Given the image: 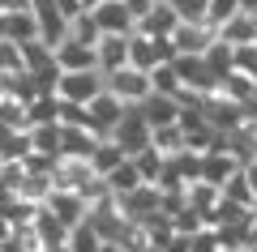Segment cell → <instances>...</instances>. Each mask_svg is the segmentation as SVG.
<instances>
[{
    "label": "cell",
    "mask_w": 257,
    "mask_h": 252,
    "mask_svg": "<svg viewBox=\"0 0 257 252\" xmlns=\"http://www.w3.org/2000/svg\"><path fill=\"white\" fill-rule=\"evenodd\" d=\"M172 64H176V77H180V86H184L180 103H193V99H202V94L219 90V77H214V69L206 64V56H176Z\"/></svg>",
    "instance_id": "6da1fadb"
},
{
    "label": "cell",
    "mask_w": 257,
    "mask_h": 252,
    "mask_svg": "<svg viewBox=\"0 0 257 252\" xmlns=\"http://www.w3.org/2000/svg\"><path fill=\"white\" fill-rule=\"evenodd\" d=\"M176 60V47H172V39H150V35H128V69H142V73H150V69H159V64H172Z\"/></svg>",
    "instance_id": "7a4b0ae2"
},
{
    "label": "cell",
    "mask_w": 257,
    "mask_h": 252,
    "mask_svg": "<svg viewBox=\"0 0 257 252\" xmlns=\"http://www.w3.org/2000/svg\"><path fill=\"white\" fill-rule=\"evenodd\" d=\"M52 94H56L60 103H77V107H86L94 94H103V73H99V69H86V73H60Z\"/></svg>",
    "instance_id": "3957f363"
},
{
    "label": "cell",
    "mask_w": 257,
    "mask_h": 252,
    "mask_svg": "<svg viewBox=\"0 0 257 252\" xmlns=\"http://www.w3.org/2000/svg\"><path fill=\"white\" fill-rule=\"evenodd\" d=\"M103 90L116 94L124 107H138V103L150 94V73L128 69V64H124V69H116V73H107V77H103Z\"/></svg>",
    "instance_id": "277c9868"
},
{
    "label": "cell",
    "mask_w": 257,
    "mask_h": 252,
    "mask_svg": "<svg viewBox=\"0 0 257 252\" xmlns=\"http://www.w3.org/2000/svg\"><path fill=\"white\" fill-rule=\"evenodd\" d=\"M120 120H124V103H120L116 94L103 90V94H94V99L86 103V128H90L99 141H103V137H111V128H116Z\"/></svg>",
    "instance_id": "5b68a950"
},
{
    "label": "cell",
    "mask_w": 257,
    "mask_h": 252,
    "mask_svg": "<svg viewBox=\"0 0 257 252\" xmlns=\"http://www.w3.org/2000/svg\"><path fill=\"white\" fill-rule=\"evenodd\" d=\"M111 141L120 145V154H124V158H133L138 150H146V145H150V124L142 120L138 107H124V120L111 128Z\"/></svg>",
    "instance_id": "8992f818"
},
{
    "label": "cell",
    "mask_w": 257,
    "mask_h": 252,
    "mask_svg": "<svg viewBox=\"0 0 257 252\" xmlns=\"http://www.w3.org/2000/svg\"><path fill=\"white\" fill-rule=\"evenodd\" d=\"M43 209L56 218V222H64L69 231H73L77 222H86V214H90V205H86L77 192H64V188H52V197L43 201Z\"/></svg>",
    "instance_id": "52a82bcc"
},
{
    "label": "cell",
    "mask_w": 257,
    "mask_h": 252,
    "mask_svg": "<svg viewBox=\"0 0 257 252\" xmlns=\"http://www.w3.org/2000/svg\"><path fill=\"white\" fill-rule=\"evenodd\" d=\"M180 107H184L180 99H167V94H155V90L138 103V111H142V120L150 124V133H155V128H172L176 120H180Z\"/></svg>",
    "instance_id": "ba28073f"
},
{
    "label": "cell",
    "mask_w": 257,
    "mask_h": 252,
    "mask_svg": "<svg viewBox=\"0 0 257 252\" xmlns=\"http://www.w3.org/2000/svg\"><path fill=\"white\" fill-rule=\"evenodd\" d=\"M116 209L128 218V222H142V218H150V214H163V209H159V188L155 184H142V188L116 197Z\"/></svg>",
    "instance_id": "9c48e42d"
},
{
    "label": "cell",
    "mask_w": 257,
    "mask_h": 252,
    "mask_svg": "<svg viewBox=\"0 0 257 252\" xmlns=\"http://www.w3.org/2000/svg\"><path fill=\"white\" fill-rule=\"evenodd\" d=\"M90 18L99 22V35H133V18H128V9H124V0H99L90 9Z\"/></svg>",
    "instance_id": "30bf717a"
},
{
    "label": "cell",
    "mask_w": 257,
    "mask_h": 252,
    "mask_svg": "<svg viewBox=\"0 0 257 252\" xmlns=\"http://www.w3.org/2000/svg\"><path fill=\"white\" fill-rule=\"evenodd\" d=\"M128 64V35H103L99 43H94V69L107 77V73L124 69Z\"/></svg>",
    "instance_id": "8fae6325"
},
{
    "label": "cell",
    "mask_w": 257,
    "mask_h": 252,
    "mask_svg": "<svg viewBox=\"0 0 257 252\" xmlns=\"http://www.w3.org/2000/svg\"><path fill=\"white\" fill-rule=\"evenodd\" d=\"M236 171H240V162L231 158L227 150H206V154H202V167H197V180H202V184H214V188H223V184H227Z\"/></svg>",
    "instance_id": "7c38bea8"
},
{
    "label": "cell",
    "mask_w": 257,
    "mask_h": 252,
    "mask_svg": "<svg viewBox=\"0 0 257 252\" xmlns=\"http://www.w3.org/2000/svg\"><path fill=\"white\" fill-rule=\"evenodd\" d=\"M210 43H214V26H189V22H180V26L172 30L176 56H206Z\"/></svg>",
    "instance_id": "4fadbf2b"
},
{
    "label": "cell",
    "mask_w": 257,
    "mask_h": 252,
    "mask_svg": "<svg viewBox=\"0 0 257 252\" xmlns=\"http://www.w3.org/2000/svg\"><path fill=\"white\" fill-rule=\"evenodd\" d=\"M90 175H94V171H90V162H86V158H64V154H60V158L52 162V188L77 192Z\"/></svg>",
    "instance_id": "5bb4252c"
},
{
    "label": "cell",
    "mask_w": 257,
    "mask_h": 252,
    "mask_svg": "<svg viewBox=\"0 0 257 252\" xmlns=\"http://www.w3.org/2000/svg\"><path fill=\"white\" fill-rule=\"evenodd\" d=\"M52 60H56V69H60V73H86V69H94V47L64 39V43L52 47Z\"/></svg>",
    "instance_id": "9a60e30c"
},
{
    "label": "cell",
    "mask_w": 257,
    "mask_h": 252,
    "mask_svg": "<svg viewBox=\"0 0 257 252\" xmlns=\"http://www.w3.org/2000/svg\"><path fill=\"white\" fill-rule=\"evenodd\" d=\"M214 39L227 47H248L257 43V13H236V18H227L219 30H214Z\"/></svg>",
    "instance_id": "2e32d148"
},
{
    "label": "cell",
    "mask_w": 257,
    "mask_h": 252,
    "mask_svg": "<svg viewBox=\"0 0 257 252\" xmlns=\"http://www.w3.org/2000/svg\"><path fill=\"white\" fill-rule=\"evenodd\" d=\"M30 235H35L39 248H64V239H69V226L56 222L52 214H47L43 205L35 209V218H30Z\"/></svg>",
    "instance_id": "e0dca14e"
},
{
    "label": "cell",
    "mask_w": 257,
    "mask_h": 252,
    "mask_svg": "<svg viewBox=\"0 0 257 252\" xmlns=\"http://www.w3.org/2000/svg\"><path fill=\"white\" fill-rule=\"evenodd\" d=\"M180 26L176 22V13H172V5L167 0H155V9L146 13V18L138 22V35H150V39H172V30Z\"/></svg>",
    "instance_id": "ac0fdd59"
},
{
    "label": "cell",
    "mask_w": 257,
    "mask_h": 252,
    "mask_svg": "<svg viewBox=\"0 0 257 252\" xmlns=\"http://www.w3.org/2000/svg\"><path fill=\"white\" fill-rule=\"evenodd\" d=\"M94 145H99V137H94L90 128H64L60 124V154H64V158H86V162H90Z\"/></svg>",
    "instance_id": "d6986e66"
},
{
    "label": "cell",
    "mask_w": 257,
    "mask_h": 252,
    "mask_svg": "<svg viewBox=\"0 0 257 252\" xmlns=\"http://www.w3.org/2000/svg\"><path fill=\"white\" fill-rule=\"evenodd\" d=\"M5 39H9V43H35V39H39V22H35V13H30V9H13V13H5Z\"/></svg>",
    "instance_id": "ffe728a7"
},
{
    "label": "cell",
    "mask_w": 257,
    "mask_h": 252,
    "mask_svg": "<svg viewBox=\"0 0 257 252\" xmlns=\"http://www.w3.org/2000/svg\"><path fill=\"white\" fill-rule=\"evenodd\" d=\"M30 154H43V158H60V124H30Z\"/></svg>",
    "instance_id": "44dd1931"
},
{
    "label": "cell",
    "mask_w": 257,
    "mask_h": 252,
    "mask_svg": "<svg viewBox=\"0 0 257 252\" xmlns=\"http://www.w3.org/2000/svg\"><path fill=\"white\" fill-rule=\"evenodd\" d=\"M103 184H107V192L111 197H124V192H133V188H142V175H138V167H133V162H120V167H111L107 175H99Z\"/></svg>",
    "instance_id": "7402d4cb"
},
{
    "label": "cell",
    "mask_w": 257,
    "mask_h": 252,
    "mask_svg": "<svg viewBox=\"0 0 257 252\" xmlns=\"http://www.w3.org/2000/svg\"><path fill=\"white\" fill-rule=\"evenodd\" d=\"M219 197H223V192L214 188V184H202V180H193L189 188H184V201H189V209H197V214H202V222H206V214L219 205Z\"/></svg>",
    "instance_id": "603a6c76"
},
{
    "label": "cell",
    "mask_w": 257,
    "mask_h": 252,
    "mask_svg": "<svg viewBox=\"0 0 257 252\" xmlns=\"http://www.w3.org/2000/svg\"><path fill=\"white\" fill-rule=\"evenodd\" d=\"M120 162H124V154H120V145L111 141V137H103V141L90 150V171L94 175H107L111 167H120Z\"/></svg>",
    "instance_id": "cb8c5ba5"
},
{
    "label": "cell",
    "mask_w": 257,
    "mask_h": 252,
    "mask_svg": "<svg viewBox=\"0 0 257 252\" xmlns=\"http://www.w3.org/2000/svg\"><path fill=\"white\" fill-rule=\"evenodd\" d=\"M150 90L167 94V99H184V86H180V77H176V64H159V69H150Z\"/></svg>",
    "instance_id": "d4e9b609"
},
{
    "label": "cell",
    "mask_w": 257,
    "mask_h": 252,
    "mask_svg": "<svg viewBox=\"0 0 257 252\" xmlns=\"http://www.w3.org/2000/svg\"><path fill=\"white\" fill-rule=\"evenodd\" d=\"M69 39H73V43H86V47H94L99 43V22L90 18V9H82L77 13V18H69Z\"/></svg>",
    "instance_id": "484cf974"
},
{
    "label": "cell",
    "mask_w": 257,
    "mask_h": 252,
    "mask_svg": "<svg viewBox=\"0 0 257 252\" xmlns=\"http://www.w3.org/2000/svg\"><path fill=\"white\" fill-rule=\"evenodd\" d=\"M223 197L227 201H236V205H244V209H253V201H257V192H253V184H248V175H244V167H240L236 175H231L227 184H223Z\"/></svg>",
    "instance_id": "4316f807"
},
{
    "label": "cell",
    "mask_w": 257,
    "mask_h": 252,
    "mask_svg": "<svg viewBox=\"0 0 257 252\" xmlns=\"http://www.w3.org/2000/svg\"><path fill=\"white\" fill-rule=\"evenodd\" d=\"M99 248H103V239L94 235L90 222H77L69 231V239H64V252H99Z\"/></svg>",
    "instance_id": "83f0119b"
},
{
    "label": "cell",
    "mask_w": 257,
    "mask_h": 252,
    "mask_svg": "<svg viewBox=\"0 0 257 252\" xmlns=\"http://www.w3.org/2000/svg\"><path fill=\"white\" fill-rule=\"evenodd\" d=\"M128 162L138 167L142 184H155V180H159V167H163V154H159L155 145H146V150H138V154H133V158H128Z\"/></svg>",
    "instance_id": "f1b7e54d"
},
{
    "label": "cell",
    "mask_w": 257,
    "mask_h": 252,
    "mask_svg": "<svg viewBox=\"0 0 257 252\" xmlns=\"http://www.w3.org/2000/svg\"><path fill=\"white\" fill-rule=\"evenodd\" d=\"M176 13V22H189V26H206V9L210 0H167Z\"/></svg>",
    "instance_id": "f546056e"
},
{
    "label": "cell",
    "mask_w": 257,
    "mask_h": 252,
    "mask_svg": "<svg viewBox=\"0 0 257 252\" xmlns=\"http://www.w3.org/2000/svg\"><path fill=\"white\" fill-rule=\"evenodd\" d=\"M150 145H155L163 158H172V154L184 150V133H180L176 124H172V128H155V133H150Z\"/></svg>",
    "instance_id": "4dcf8cb0"
},
{
    "label": "cell",
    "mask_w": 257,
    "mask_h": 252,
    "mask_svg": "<svg viewBox=\"0 0 257 252\" xmlns=\"http://www.w3.org/2000/svg\"><path fill=\"white\" fill-rule=\"evenodd\" d=\"M206 64H210V69H214V77L223 81V77H227V73H231V47L214 39V43L206 47Z\"/></svg>",
    "instance_id": "1f68e13d"
},
{
    "label": "cell",
    "mask_w": 257,
    "mask_h": 252,
    "mask_svg": "<svg viewBox=\"0 0 257 252\" xmlns=\"http://www.w3.org/2000/svg\"><path fill=\"white\" fill-rule=\"evenodd\" d=\"M56 107H60L56 94H43V99H35L26 107V116H30V124H56Z\"/></svg>",
    "instance_id": "d6a6232c"
},
{
    "label": "cell",
    "mask_w": 257,
    "mask_h": 252,
    "mask_svg": "<svg viewBox=\"0 0 257 252\" xmlns=\"http://www.w3.org/2000/svg\"><path fill=\"white\" fill-rule=\"evenodd\" d=\"M236 13H244V9H240V0H210V9H206V26L219 30L223 22L236 18Z\"/></svg>",
    "instance_id": "836d02e7"
},
{
    "label": "cell",
    "mask_w": 257,
    "mask_h": 252,
    "mask_svg": "<svg viewBox=\"0 0 257 252\" xmlns=\"http://www.w3.org/2000/svg\"><path fill=\"white\" fill-rule=\"evenodd\" d=\"M9 73H22V47L0 39V77H9Z\"/></svg>",
    "instance_id": "e575fe53"
},
{
    "label": "cell",
    "mask_w": 257,
    "mask_h": 252,
    "mask_svg": "<svg viewBox=\"0 0 257 252\" xmlns=\"http://www.w3.org/2000/svg\"><path fill=\"white\" fill-rule=\"evenodd\" d=\"M189 252H219V235H214L210 226H202V231L189 239Z\"/></svg>",
    "instance_id": "d590c367"
},
{
    "label": "cell",
    "mask_w": 257,
    "mask_h": 252,
    "mask_svg": "<svg viewBox=\"0 0 257 252\" xmlns=\"http://www.w3.org/2000/svg\"><path fill=\"white\" fill-rule=\"evenodd\" d=\"M124 9H128V18H133V26H138V22L155 9V0H124Z\"/></svg>",
    "instance_id": "8d00e7d4"
},
{
    "label": "cell",
    "mask_w": 257,
    "mask_h": 252,
    "mask_svg": "<svg viewBox=\"0 0 257 252\" xmlns=\"http://www.w3.org/2000/svg\"><path fill=\"white\" fill-rule=\"evenodd\" d=\"M56 9H60L64 18H77V13H82V0H56Z\"/></svg>",
    "instance_id": "74e56055"
},
{
    "label": "cell",
    "mask_w": 257,
    "mask_h": 252,
    "mask_svg": "<svg viewBox=\"0 0 257 252\" xmlns=\"http://www.w3.org/2000/svg\"><path fill=\"white\" fill-rule=\"evenodd\" d=\"M99 252H128V248H124V243H103Z\"/></svg>",
    "instance_id": "f35d334b"
},
{
    "label": "cell",
    "mask_w": 257,
    "mask_h": 252,
    "mask_svg": "<svg viewBox=\"0 0 257 252\" xmlns=\"http://www.w3.org/2000/svg\"><path fill=\"white\" fill-rule=\"evenodd\" d=\"M94 5H99V0H82V9H94Z\"/></svg>",
    "instance_id": "ab89813d"
},
{
    "label": "cell",
    "mask_w": 257,
    "mask_h": 252,
    "mask_svg": "<svg viewBox=\"0 0 257 252\" xmlns=\"http://www.w3.org/2000/svg\"><path fill=\"white\" fill-rule=\"evenodd\" d=\"M0 39H5V13H0Z\"/></svg>",
    "instance_id": "60d3db41"
},
{
    "label": "cell",
    "mask_w": 257,
    "mask_h": 252,
    "mask_svg": "<svg viewBox=\"0 0 257 252\" xmlns=\"http://www.w3.org/2000/svg\"><path fill=\"white\" fill-rule=\"evenodd\" d=\"M219 252H227V248H219Z\"/></svg>",
    "instance_id": "b9f144b4"
}]
</instances>
